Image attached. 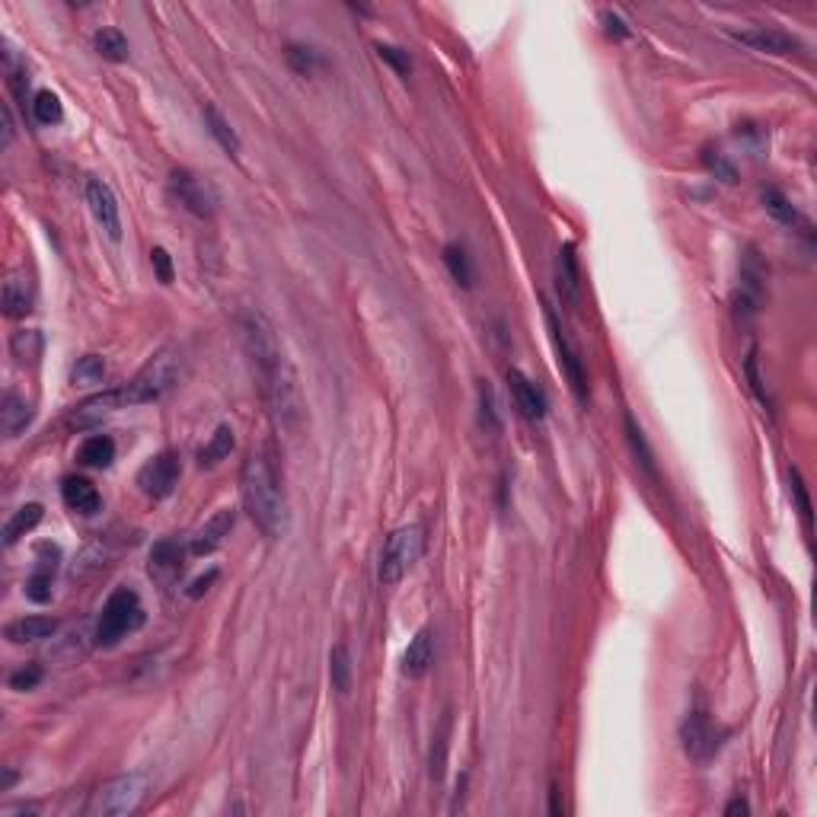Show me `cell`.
I'll use <instances>...</instances> for the list:
<instances>
[{"label":"cell","instance_id":"1","mask_svg":"<svg viewBox=\"0 0 817 817\" xmlns=\"http://www.w3.org/2000/svg\"><path fill=\"white\" fill-rule=\"evenodd\" d=\"M239 339H243L246 358L259 380V393L265 399L271 421L278 431H294L301 425V390H297L294 367L284 355L278 333L262 310H243L239 313Z\"/></svg>","mask_w":817,"mask_h":817},{"label":"cell","instance_id":"2","mask_svg":"<svg viewBox=\"0 0 817 817\" xmlns=\"http://www.w3.org/2000/svg\"><path fill=\"white\" fill-rule=\"evenodd\" d=\"M239 495H243L246 515L252 517L262 536L269 540H284L291 530V511L284 498L281 472L275 466L269 447H259L243 460L239 470Z\"/></svg>","mask_w":817,"mask_h":817},{"label":"cell","instance_id":"3","mask_svg":"<svg viewBox=\"0 0 817 817\" xmlns=\"http://www.w3.org/2000/svg\"><path fill=\"white\" fill-rule=\"evenodd\" d=\"M141 622H144V604H141L138 591H132V588H115L106 604H102L100 622H96V645L102 648L119 645L128 632L141 629Z\"/></svg>","mask_w":817,"mask_h":817},{"label":"cell","instance_id":"4","mask_svg":"<svg viewBox=\"0 0 817 817\" xmlns=\"http://www.w3.org/2000/svg\"><path fill=\"white\" fill-rule=\"evenodd\" d=\"M179 371H183V361H179L176 352H160L157 358H151L144 367L138 371V377L132 380V384L122 387V393H125V403L128 406H141V403H157L160 397H166V393L176 387L179 380Z\"/></svg>","mask_w":817,"mask_h":817},{"label":"cell","instance_id":"5","mask_svg":"<svg viewBox=\"0 0 817 817\" xmlns=\"http://www.w3.org/2000/svg\"><path fill=\"white\" fill-rule=\"evenodd\" d=\"M421 549H425V530L419 524H406V527H397L384 543V553H380V585H399L403 575L419 562Z\"/></svg>","mask_w":817,"mask_h":817},{"label":"cell","instance_id":"6","mask_svg":"<svg viewBox=\"0 0 817 817\" xmlns=\"http://www.w3.org/2000/svg\"><path fill=\"white\" fill-rule=\"evenodd\" d=\"M147 795V780L141 773H125L115 780L102 782L93 792L90 801V814L93 817H122L138 812V805Z\"/></svg>","mask_w":817,"mask_h":817},{"label":"cell","instance_id":"7","mask_svg":"<svg viewBox=\"0 0 817 817\" xmlns=\"http://www.w3.org/2000/svg\"><path fill=\"white\" fill-rule=\"evenodd\" d=\"M543 316H546V329H549V339H553V345H556V355H559L562 374H566L568 384H572L575 397H578L581 403H588V374H585V361H581L578 345L568 339L566 326L559 323V316H556V310L549 307V303H543Z\"/></svg>","mask_w":817,"mask_h":817},{"label":"cell","instance_id":"8","mask_svg":"<svg viewBox=\"0 0 817 817\" xmlns=\"http://www.w3.org/2000/svg\"><path fill=\"white\" fill-rule=\"evenodd\" d=\"M170 189H173V196L179 198V205H183L189 214H196V218L211 220L214 214H218L220 196H218V189H214V183L196 176L192 170H173Z\"/></svg>","mask_w":817,"mask_h":817},{"label":"cell","instance_id":"9","mask_svg":"<svg viewBox=\"0 0 817 817\" xmlns=\"http://www.w3.org/2000/svg\"><path fill=\"white\" fill-rule=\"evenodd\" d=\"M179 483V457L173 451H160L138 472V489L147 498H170Z\"/></svg>","mask_w":817,"mask_h":817},{"label":"cell","instance_id":"10","mask_svg":"<svg viewBox=\"0 0 817 817\" xmlns=\"http://www.w3.org/2000/svg\"><path fill=\"white\" fill-rule=\"evenodd\" d=\"M722 737H725V731H718L706 712H693V716L680 725V741H684V750L699 763L712 760V757L718 754Z\"/></svg>","mask_w":817,"mask_h":817},{"label":"cell","instance_id":"11","mask_svg":"<svg viewBox=\"0 0 817 817\" xmlns=\"http://www.w3.org/2000/svg\"><path fill=\"white\" fill-rule=\"evenodd\" d=\"M87 205H90V211H93L96 224H100L112 239H122L119 202H115V192L109 189L102 179H90L87 183Z\"/></svg>","mask_w":817,"mask_h":817},{"label":"cell","instance_id":"12","mask_svg":"<svg viewBox=\"0 0 817 817\" xmlns=\"http://www.w3.org/2000/svg\"><path fill=\"white\" fill-rule=\"evenodd\" d=\"M183 566H186V549L179 546L176 540L154 543L147 572H151V578L157 581V585H164V588L176 585V578L183 575Z\"/></svg>","mask_w":817,"mask_h":817},{"label":"cell","instance_id":"13","mask_svg":"<svg viewBox=\"0 0 817 817\" xmlns=\"http://www.w3.org/2000/svg\"><path fill=\"white\" fill-rule=\"evenodd\" d=\"M735 38L757 51H767V55H795L801 48L795 36H789L782 29H769V26H754V29L735 32Z\"/></svg>","mask_w":817,"mask_h":817},{"label":"cell","instance_id":"14","mask_svg":"<svg viewBox=\"0 0 817 817\" xmlns=\"http://www.w3.org/2000/svg\"><path fill=\"white\" fill-rule=\"evenodd\" d=\"M508 387H511V397H515V406L521 408L524 419L530 421H540L543 415H546V393L540 390V387L534 384V380L527 377V374L521 371H508Z\"/></svg>","mask_w":817,"mask_h":817},{"label":"cell","instance_id":"15","mask_svg":"<svg viewBox=\"0 0 817 817\" xmlns=\"http://www.w3.org/2000/svg\"><path fill=\"white\" fill-rule=\"evenodd\" d=\"M125 406L128 403H125V393H122V387H119V390H106V393H100V397L83 399V403L77 406L74 412H70V425H77V428L96 425V421H102L106 415L119 412V408H125Z\"/></svg>","mask_w":817,"mask_h":817},{"label":"cell","instance_id":"16","mask_svg":"<svg viewBox=\"0 0 817 817\" xmlns=\"http://www.w3.org/2000/svg\"><path fill=\"white\" fill-rule=\"evenodd\" d=\"M58 568V549L55 546H42L38 549V559L32 575L26 578V598L32 604H48L51 600V575Z\"/></svg>","mask_w":817,"mask_h":817},{"label":"cell","instance_id":"17","mask_svg":"<svg viewBox=\"0 0 817 817\" xmlns=\"http://www.w3.org/2000/svg\"><path fill=\"white\" fill-rule=\"evenodd\" d=\"M61 498H64V504H68L70 511H77V515H96V511H102L100 489H96L87 476H68L64 479Z\"/></svg>","mask_w":817,"mask_h":817},{"label":"cell","instance_id":"18","mask_svg":"<svg viewBox=\"0 0 817 817\" xmlns=\"http://www.w3.org/2000/svg\"><path fill=\"white\" fill-rule=\"evenodd\" d=\"M233 521H237V517H233V511L230 508H224V511H218V515L211 517V521H205V527L198 530L196 536H192V553L196 556H211L214 549L220 546V543L227 540V536H230V530H233Z\"/></svg>","mask_w":817,"mask_h":817},{"label":"cell","instance_id":"19","mask_svg":"<svg viewBox=\"0 0 817 817\" xmlns=\"http://www.w3.org/2000/svg\"><path fill=\"white\" fill-rule=\"evenodd\" d=\"M58 629V622L51 616H23V620L6 622L4 635L13 642V645H29V642H42L51 639Z\"/></svg>","mask_w":817,"mask_h":817},{"label":"cell","instance_id":"20","mask_svg":"<svg viewBox=\"0 0 817 817\" xmlns=\"http://www.w3.org/2000/svg\"><path fill=\"white\" fill-rule=\"evenodd\" d=\"M556 288H559L562 301L575 303L581 294V275H578V259H575V246L566 243L556 259Z\"/></svg>","mask_w":817,"mask_h":817},{"label":"cell","instance_id":"21","mask_svg":"<svg viewBox=\"0 0 817 817\" xmlns=\"http://www.w3.org/2000/svg\"><path fill=\"white\" fill-rule=\"evenodd\" d=\"M431 664H434V635L431 629H419L403 654V674L406 677H421V674H428Z\"/></svg>","mask_w":817,"mask_h":817},{"label":"cell","instance_id":"22","mask_svg":"<svg viewBox=\"0 0 817 817\" xmlns=\"http://www.w3.org/2000/svg\"><path fill=\"white\" fill-rule=\"evenodd\" d=\"M32 415H36L32 403H26V399L16 397V393H6L4 406H0V425H4L6 438H16V434H23L26 428L32 425Z\"/></svg>","mask_w":817,"mask_h":817},{"label":"cell","instance_id":"23","mask_svg":"<svg viewBox=\"0 0 817 817\" xmlns=\"http://www.w3.org/2000/svg\"><path fill=\"white\" fill-rule=\"evenodd\" d=\"M42 515L45 511H42V504L38 502L23 504V508H19L16 515L4 524V546H16L26 534H32V530L38 527V521H42Z\"/></svg>","mask_w":817,"mask_h":817},{"label":"cell","instance_id":"24","mask_svg":"<svg viewBox=\"0 0 817 817\" xmlns=\"http://www.w3.org/2000/svg\"><path fill=\"white\" fill-rule=\"evenodd\" d=\"M77 460H80L83 466H93V470H106V466L115 460V440L109 438V434H93V438H87L80 444Z\"/></svg>","mask_w":817,"mask_h":817},{"label":"cell","instance_id":"25","mask_svg":"<svg viewBox=\"0 0 817 817\" xmlns=\"http://www.w3.org/2000/svg\"><path fill=\"white\" fill-rule=\"evenodd\" d=\"M32 310V288L26 275H10L4 284V313L6 316H26Z\"/></svg>","mask_w":817,"mask_h":817},{"label":"cell","instance_id":"26","mask_svg":"<svg viewBox=\"0 0 817 817\" xmlns=\"http://www.w3.org/2000/svg\"><path fill=\"white\" fill-rule=\"evenodd\" d=\"M205 128L211 132V138L218 141L220 151H224L227 157H239V138H237V132H233L230 122H227L214 106H205Z\"/></svg>","mask_w":817,"mask_h":817},{"label":"cell","instance_id":"27","mask_svg":"<svg viewBox=\"0 0 817 817\" xmlns=\"http://www.w3.org/2000/svg\"><path fill=\"white\" fill-rule=\"evenodd\" d=\"M233 451V428L230 425H218V431L211 434V440L198 451V463L202 466H218L220 460H227Z\"/></svg>","mask_w":817,"mask_h":817},{"label":"cell","instance_id":"28","mask_svg":"<svg viewBox=\"0 0 817 817\" xmlns=\"http://www.w3.org/2000/svg\"><path fill=\"white\" fill-rule=\"evenodd\" d=\"M42 333H36V329H23V333H13L10 339V352L13 358L19 361V365H36L38 358H42Z\"/></svg>","mask_w":817,"mask_h":817},{"label":"cell","instance_id":"29","mask_svg":"<svg viewBox=\"0 0 817 817\" xmlns=\"http://www.w3.org/2000/svg\"><path fill=\"white\" fill-rule=\"evenodd\" d=\"M93 45L106 61H115V64L128 61V38L119 29H100L93 36Z\"/></svg>","mask_w":817,"mask_h":817},{"label":"cell","instance_id":"30","mask_svg":"<svg viewBox=\"0 0 817 817\" xmlns=\"http://www.w3.org/2000/svg\"><path fill=\"white\" fill-rule=\"evenodd\" d=\"M444 265H447V271H451L453 281L463 284V288H472V265H470V256H466L463 246L460 243L444 246Z\"/></svg>","mask_w":817,"mask_h":817},{"label":"cell","instance_id":"31","mask_svg":"<svg viewBox=\"0 0 817 817\" xmlns=\"http://www.w3.org/2000/svg\"><path fill=\"white\" fill-rule=\"evenodd\" d=\"M626 438H629V447H632L635 460L642 463V470H645L648 476H654V453H652V447H648L645 434H642L639 421H635L632 415H626Z\"/></svg>","mask_w":817,"mask_h":817},{"label":"cell","instance_id":"32","mask_svg":"<svg viewBox=\"0 0 817 817\" xmlns=\"http://www.w3.org/2000/svg\"><path fill=\"white\" fill-rule=\"evenodd\" d=\"M329 677H333L335 690L348 693V686H352V654H348L345 645H335L333 654H329Z\"/></svg>","mask_w":817,"mask_h":817},{"label":"cell","instance_id":"33","mask_svg":"<svg viewBox=\"0 0 817 817\" xmlns=\"http://www.w3.org/2000/svg\"><path fill=\"white\" fill-rule=\"evenodd\" d=\"M32 115H36L38 125H58L64 119L61 100L51 90H38L36 100H32Z\"/></svg>","mask_w":817,"mask_h":817},{"label":"cell","instance_id":"34","mask_svg":"<svg viewBox=\"0 0 817 817\" xmlns=\"http://www.w3.org/2000/svg\"><path fill=\"white\" fill-rule=\"evenodd\" d=\"M102 377H106V361L100 358V355H83V358H77L74 371H70V380L74 384H102Z\"/></svg>","mask_w":817,"mask_h":817},{"label":"cell","instance_id":"35","mask_svg":"<svg viewBox=\"0 0 817 817\" xmlns=\"http://www.w3.org/2000/svg\"><path fill=\"white\" fill-rule=\"evenodd\" d=\"M451 716H444V722H440L438 735H434V744H431V780H444V767H447V748H451Z\"/></svg>","mask_w":817,"mask_h":817},{"label":"cell","instance_id":"36","mask_svg":"<svg viewBox=\"0 0 817 817\" xmlns=\"http://www.w3.org/2000/svg\"><path fill=\"white\" fill-rule=\"evenodd\" d=\"M763 205H767V211L773 214L780 224H795V220H799V211H795L792 202H789V198L782 196L780 189H767V192H763Z\"/></svg>","mask_w":817,"mask_h":817},{"label":"cell","instance_id":"37","mask_svg":"<svg viewBox=\"0 0 817 817\" xmlns=\"http://www.w3.org/2000/svg\"><path fill=\"white\" fill-rule=\"evenodd\" d=\"M479 408H483V412H479V419H483V425L489 428V431H498V428H502V419H498V408H495V393H492V387L485 384H479Z\"/></svg>","mask_w":817,"mask_h":817},{"label":"cell","instance_id":"38","mask_svg":"<svg viewBox=\"0 0 817 817\" xmlns=\"http://www.w3.org/2000/svg\"><path fill=\"white\" fill-rule=\"evenodd\" d=\"M288 64L297 70V74L307 77V74H313V70H316L320 58H316L313 48H303V45H291V48H288Z\"/></svg>","mask_w":817,"mask_h":817},{"label":"cell","instance_id":"39","mask_svg":"<svg viewBox=\"0 0 817 817\" xmlns=\"http://www.w3.org/2000/svg\"><path fill=\"white\" fill-rule=\"evenodd\" d=\"M42 684V667L38 664H23L19 671L10 674V690L26 693V690H36Z\"/></svg>","mask_w":817,"mask_h":817},{"label":"cell","instance_id":"40","mask_svg":"<svg viewBox=\"0 0 817 817\" xmlns=\"http://www.w3.org/2000/svg\"><path fill=\"white\" fill-rule=\"evenodd\" d=\"M789 483H792V495H795V504H799L801 521H805V527L812 530V502H808L805 479H801V472H799V470H789Z\"/></svg>","mask_w":817,"mask_h":817},{"label":"cell","instance_id":"41","mask_svg":"<svg viewBox=\"0 0 817 817\" xmlns=\"http://www.w3.org/2000/svg\"><path fill=\"white\" fill-rule=\"evenodd\" d=\"M757 358H760V355H757V348H750V355H748V365H744V371H748L750 390H754V393H757V399H760V403L769 408L773 403H769V393H767V387H763L760 367H757V365H760V361H757Z\"/></svg>","mask_w":817,"mask_h":817},{"label":"cell","instance_id":"42","mask_svg":"<svg viewBox=\"0 0 817 817\" xmlns=\"http://www.w3.org/2000/svg\"><path fill=\"white\" fill-rule=\"evenodd\" d=\"M377 55L384 58L397 74H408V70H412V58H408V51L397 48V45H377Z\"/></svg>","mask_w":817,"mask_h":817},{"label":"cell","instance_id":"43","mask_svg":"<svg viewBox=\"0 0 817 817\" xmlns=\"http://www.w3.org/2000/svg\"><path fill=\"white\" fill-rule=\"evenodd\" d=\"M151 265H154V271H157L160 281L164 284L173 281V259H170V252H166L164 246H154L151 249Z\"/></svg>","mask_w":817,"mask_h":817},{"label":"cell","instance_id":"44","mask_svg":"<svg viewBox=\"0 0 817 817\" xmlns=\"http://www.w3.org/2000/svg\"><path fill=\"white\" fill-rule=\"evenodd\" d=\"M600 23H604V32H607V36H613V38H626V36H629V26L622 23V19L616 16L613 10H604V13H600Z\"/></svg>","mask_w":817,"mask_h":817},{"label":"cell","instance_id":"45","mask_svg":"<svg viewBox=\"0 0 817 817\" xmlns=\"http://www.w3.org/2000/svg\"><path fill=\"white\" fill-rule=\"evenodd\" d=\"M214 581H218V572H214V568H211V572H207V575H202V578H196V581H192V585H189V591H186V594H189L192 600H196V598H202V594L207 591V588L214 585Z\"/></svg>","mask_w":817,"mask_h":817},{"label":"cell","instance_id":"46","mask_svg":"<svg viewBox=\"0 0 817 817\" xmlns=\"http://www.w3.org/2000/svg\"><path fill=\"white\" fill-rule=\"evenodd\" d=\"M706 164H709V170H712V173H722L725 183H735V170H731V166L725 164L722 157H712V154H706Z\"/></svg>","mask_w":817,"mask_h":817},{"label":"cell","instance_id":"47","mask_svg":"<svg viewBox=\"0 0 817 817\" xmlns=\"http://www.w3.org/2000/svg\"><path fill=\"white\" fill-rule=\"evenodd\" d=\"M13 132H16V128H13L10 106H4V147H10V144H13Z\"/></svg>","mask_w":817,"mask_h":817},{"label":"cell","instance_id":"48","mask_svg":"<svg viewBox=\"0 0 817 817\" xmlns=\"http://www.w3.org/2000/svg\"><path fill=\"white\" fill-rule=\"evenodd\" d=\"M725 814L728 817H737V814H750V805L744 799H735V801H728V808H725Z\"/></svg>","mask_w":817,"mask_h":817},{"label":"cell","instance_id":"49","mask_svg":"<svg viewBox=\"0 0 817 817\" xmlns=\"http://www.w3.org/2000/svg\"><path fill=\"white\" fill-rule=\"evenodd\" d=\"M549 812H553V817L562 814V805H559V789L553 786V805H549Z\"/></svg>","mask_w":817,"mask_h":817}]
</instances>
